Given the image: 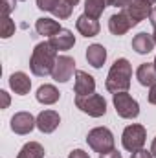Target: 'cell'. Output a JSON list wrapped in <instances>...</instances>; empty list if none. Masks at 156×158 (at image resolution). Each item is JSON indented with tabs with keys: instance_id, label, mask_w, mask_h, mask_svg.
Here are the masks:
<instances>
[{
	"instance_id": "30bf717a",
	"label": "cell",
	"mask_w": 156,
	"mask_h": 158,
	"mask_svg": "<svg viewBox=\"0 0 156 158\" xmlns=\"http://www.w3.org/2000/svg\"><path fill=\"white\" fill-rule=\"evenodd\" d=\"M125 13H127L136 24H140L143 19L151 17V13H153V6H151L149 2H145V0H132V4L125 7Z\"/></svg>"
},
{
	"instance_id": "484cf974",
	"label": "cell",
	"mask_w": 156,
	"mask_h": 158,
	"mask_svg": "<svg viewBox=\"0 0 156 158\" xmlns=\"http://www.w3.org/2000/svg\"><path fill=\"white\" fill-rule=\"evenodd\" d=\"M15 6H17V0H2V13H4V17H7L15 9Z\"/></svg>"
},
{
	"instance_id": "4316f807",
	"label": "cell",
	"mask_w": 156,
	"mask_h": 158,
	"mask_svg": "<svg viewBox=\"0 0 156 158\" xmlns=\"http://www.w3.org/2000/svg\"><path fill=\"white\" fill-rule=\"evenodd\" d=\"M130 158H154L153 156V153L151 151H147V149H138V151H134L132 155H130Z\"/></svg>"
},
{
	"instance_id": "f35d334b",
	"label": "cell",
	"mask_w": 156,
	"mask_h": 158,
	"mask_svg": "<svg viewBox=\"0 0 156 158\" xmlns=\"http://www.w3.org/2000/svg\"><path fill=\"white\" fill-rule=\"evenodd\" d=\"M20 2H24V0H20Z\"/></svg>"
},
{
	"instance_id": "44dd1931",
	"label": "cell",
	"mask_w": 156,
	"mask_h": 158,
	"mask_svg": "<svg viewBox=\"0 0 156 158\" xmlns=\"http://www.w3.org/2000/svg\"><path fill=\"white\" fill-rule=\"evenodd\" d=\"M107 6H112V0H86L84 2V13L92 19H99Z\"/></svg>"
},
{
	"instance_id": "9a60e30c",
	"label": "cell",
	"mask_w": 156,
	"mask_h": 158,
	"mask_svg": "<svg viewBox=\"0 0 156 158\" xmlns=\"http://www.w3.org/2000/svg\"><path fill=\"white\" fill-rule=\"evenodd\" d=\"M9 86H11V90H13L15 94L26 96V94L30 92V88H31V79L28 77L24 72H15V74H11V77H9Z\"/></svg>"
},
{
	"instance_id": "f1b7e54d",
	"label": "cell",
	"mask_w": 156,
	"mask_h": 158,
	"mask_svg": "<svg viewBox=\"0 0 156 158\" xmlns=\"http://www.w3.org/2000/svg\"><path fill=\"white\" fill-rule=\"evenodd\" d=\"M68 158H90L83 149H76V151H72L70 155H68Z\"/></svg>"
},
{
	"instance_id": "4dcf8cb0",
	"label": "cell",
	"mask_w": 156,
	"mask_h": 158,
	"mask_svg": "<svg viewBox=\"0 0 156 158\" xmlns=\"http://www.w3.org/2000/svg\"><path fill=\"white\" fill-rule=\"evenodd\" d=\"M149 103L156 105V83L151 86V90H149Z\"/></svg>"
},
{
	"instance_id": "3957f363",
	"label": "cell",
	"mask_w": 156,
	"mask_h": 158,
	"mask_svg": "<svg viewBox=\"0 0 156 158\" xmlns=\"http://www.w3.org/2000/svg\"><path fill=\"white\" fill-rule=\"evenodd\" d=\"M76 107L92 118H101L107 114V101L101 94L96 92L90 96H76Z\"/></svg>"
},
{
	"instance_id": "83f0119b",
	"label": "cell",
	"mask_w": 156,
	"mask_h": 158,
	"mask_svg": "<svg viewBox=\"0 0 156 158\" xmlns=\"http://www.w3.org/2000/svg\"><path fill=\"white\" fill-rule=\"evenodd\" d=\"M99 158H123V156H121V153H119V151L112 149V151H107V153L99 155Z\"/></svg>"
},
{
	"instance_id": "8d00e7d4",
	"label": "cell",
	"mask_w": 156,
	"mask_h": 158,
	"mask_svg": "<svg viewBox=\"0 0 156 158\" xmlns=\"http://www.w3.org/2000/svg\"><path fill=\"white\" fill-rule=\"evenodd\" d=\"M145 2H149V4H154L156 0H145Z\"/></svg>"
},
{
	"instance_id": "ac0fdd59",
	"label": "cell",
	"mask_w": 156,
	"mask_h": 158,
	"mask_svg": "<svg viewBox=\"0 0 156 158\" xmlns=\"http://www.w3.org/2000/svg\"><path fill=\"white\" fill-rule=\"evenodd\" d=\"M35 30H37V33L39 35H46V37H53V35H57L63 28L59 26V22L57 20H53V19H37V22H35Z\"/></svg>"
},
{
	"instance_id": "d590c367",
	"label": "cell",
	"mask_w": 156,
	"mask_h": 158,
	"mask_svg": "<svg viewBox=\"0 0 156 158\" xmlns=\"http://www.w3.org/2000/svg\"><path fill=\"white\" fill-rule=\"evenodd\" d=\"M153 39H154V44H156V30H154V33H153Z\"/></svg>"
},
{
	"instance_id": "8992f818",
	"label": "cell",
	"mask_w": 156,
	"mask_h": 158,
	"mask_svg": "<svg viewBox=\"0 0 156 158\" xmlns=\"http://www.w3.org/2000/svg\"><path fill=\"white\" fill-rule=\"evenodd\" d=\"M145 138H147L145 127L140 125V123H132V125L125 127V131H123V136H121L123 149L134 153V151H138L145 145Z\"/></svg>"
},
{
	"instance_id": "6da1fadb",
	"label": "cell",
	"mask_w": 156,
	"mask_h": 158,
	"mask_svg": "<svg viewBox=\"0 0 156 158\" xmlns=\"http://www.w3.org/2000/svg\"><path fill=\"white\" fill-rule=\"evenodd\" d=\"M57 61V50L50 44V42H39L33 48L31 59H30V68L31 74L37 77H46L53 72Z\"/></svg>"
},
{
	"instance_id": "d4e9b609",
	"label": "cell",
	"mask_w": 156,
	"mask_h": 158,
	"mask_svg": "<svg viewBox=\"0 0 156 158\" xmlns=\"http://www.w3.org/2000/svg\"><path fill=\"white\" fill-rule=\"evenodd\" d=\"M59 0H37V7L42 11H53Z\"/></svg>"
},
{
	"instance_id": "5b68a950",
	"label": "cell",
	"mask_w": 156,
	"mask_h": 158,
	"mask_svg": "<svg viewBox=\"0 0 156 158\" xmlns=\"http://www.w3.org/2000/svg\"><path fill=\"white\" fill-rule=\"evenodd\" d=\"M112 103H114V109H116L117 116H121L125 119H134V118H138V114H140L138 101L130 94H127V92L112 94Z\"/></svg>"
},
{
	"instance_id": "7a4b0ae2",
	"label": "cell",
	"mask_w": 156,
	"mask_h": 158,
	"mask_svg": "<svg viewBox=\"0 0 156 158\" xmlns=\"http://www.w3.org/2000/svg\"><path fill=\"white\" fill-rule=\"evenodd\" d=\"M130 79H132V66L127 59H116L114 64L109 70V76L105 81V86L109 92L116 94V92H127L130 86Z\"/></svg>"
},
{
	"instance_id": "836d02e7",
	"label": "cell",
	"mask_w": 156,
	"mask_h": 158,
	"mask_svg": "<svg viewBox=\"0 0 156 158\" xmlns=\"http://www.w3.org/2000/svg\"><path fill=\"white\" fill-rule=\"evenodd\" d=\"M151 153H153V156L156 158V138L153 140V147H151Z\"/></svg>"
},
{
	"instance_id": "e0dca14e",
	"label": "cell",
	"mask_w": 156,
	"mask_h": 158,
	"mask_svg": "<svg viewBox=\"0 0 156 158\" xmlns=\"http://www.w3.org/2000/svg\"><path fill=\"white\" fill-rule=\"evenodd\" d=\"M136 77L140 81V85H143V86H153L156 83L154 63H143V64H140L138 70H136Z\"/></svg>"
},
{
	"instance_id": "7c38bea8",
	"label": "cell",
	"mask_w": 156,
	"mask_h": 158,
	"mask_svg": "<svg viewBox=\"0 0 156 158\" xmlns=\"http://www.w3.org/2000/svg\"><path fill=\"white\" fill-rule=\"evenodd\" d=\"M74 90H76L77 96H90L96 90V81L90 74H86L83 70H77L76 72V86H74Z\"/></svg>"
},
{
	"instance_id": "603a6c76",
	"label": "cell",
	"mask_w": 156,
	"mask_h": 158,
	"mask_svg": "<svg viewBox=\"0 0 156 158\" xmlns=\"http://www.w3.org/2000/svg\"><path fill=\"white\" fill-rule=\"evenodd\" d=\"M72 11H74V6L72 4H68L66 0H59L57 2V6H55V9L51 11L57 19H68L70 15H72Z\"/></svg>"
},
{
	"instance_id": "8fae6325",
	"label": "cell",
	"mask_w": 156,
	"mask_h": 158,
	"mask_svg": "<svg viewBox=\"0 0 156 158\" xmlns=\"http://www.w3.org/2000/svg\"><path fill=\"white\" fill-rule=\"evenodd\" d=\"M61 123V118L55 110H42L39 116H37V129L44 134H50L53 132Z\"/></svg>"
},
{
	"instance_id": "ffe728a7",
	"label": "cell",
	"mask_w": 156,
	"mask_h": 158,
	"mask_svg": "<svg viewBox=\"0 0 156 158\" xmlns=\"http://www.w3.org/2000/svg\"><path fill=\"white\" fill-rule=\"evenodd\" d=\"M59 90L53 86V85H42L37 90V101L42 105H53L59 101Z\"/></svg>"
},
{
	"instance_id": "ba28073f",
	"label": "cell",
	"mask_w": 156,
	"mask_h": 158,
	"mask_svg": "<svg viewBox=\"0 0 156 158\" xmlns=\"http://www.w3.org/2000/svg\"><path fill=\"white\" fill-rule=\"evenodd\" d=\"M134 26H136V22L125 13V9L119 11V13H116V15H112V17L109 19V30H110V33L116 35V37L125 35V33H127L130 28H134Z\"/></svg>"
},
{
	"instance_id": "9c48e42d",
	"label": "cell",
	"mask_w": 156,
	"mask_h": 158,
	"mask_svg": "<svg viewBox=\"0 0 156 158\" xmlns=\"http://www.w3.org/2000/svg\"><path fill=\"white\" fill-rule=\"evenodd\" d=\"M33 127H37V119L30 112H17L11 118V129L17 134H30L33 131Z\"/></svg>"
},
{
	"instance_id": "cb8c5ba5",
	"label": "cell",
	"mask_w": 156,
	"mask_h": 158,
	"mask_svg": "<svg viewBox=\"0 0 156 158\" xmlns=\"http://www.w3.org/2000/svg\"><path fill=\"white\" fill-rule=\"evenodd\" d=\"M13 33H15V22L9 17H4L2 24H0V37L2 39H9Z\"/></svg>"
},
{
	"instance_id": "277c9868",
	"label": "cell",
	"mask_w": 156,
	"mask_h": 158,
	"mask_svg": "<svg viewBox=\"0 0 156 158\" xmlns=\"http://www.w3.org/2000/svg\"><path fill=\"white\" fill-rule=\"evenodd\" d=\"M86 142H88L90 149H94L99 155L114 149V134L107 127H96V129H92L88 132V136H86Z\"/></svg>"
},
{
	"instance_id": "2e32d148",
	"label": "cell",
	"mask_w": 156,
	"mask_h": 158,
	"mask_svg": "<svg viewBox=\"0 0 156 158\" xmlns=\"http://www.w3.org/2000/svg\"><path fill=\"white\" fill-rule=\"evenodd\" d=\"M86 61L94 68H101L107 61V50L101 44H92L86 48Z\"/></svg>"
},
{
	"instance_id": "4fadbf2b",
	"label": "cell",
	"mask_w": 156,
	"mask_h": 158,
	"mask_svg": "<svg viewBox=\"0 0 156 158\" xmlns=\"http://www.w3.org/2000/svg\"><path fill=\"white\" fill-rule=\"evenodd\" d=\"M76 26H77V31L83 35V37H96L97 33H99V22H97V19H92V17H88L86 13H83L81 17L77 19V22H76Z\"/></svg>"
},
{
	"instance_id": "74e56055",
	"label": "cell",
	"mask_w": 156,
	"mask_h": 158,
	"mask_svg": "<svg viewBox=\"0 0 156 158\" xmlns=\"http://www.w3.org/2000/svg\"><path fill=\"white\" fill-rule=\"evenodd\" d=\"M154 66H156V57H154Z\"/></svg>"
},
{
	"instance_id": "e575fe53",
	"label": "cell",
	"mask_w": 156,
	"mask_h": 158,
	"mask_svg": "<svg viewBox=\"0 0 156 158\" xmlns=\"http://www.w3.org/2000/svg\"><path fill=\"white\" fill-rule=\"evenodd\" d=\"M66 2H68V4H72V6L76 7V6H77V2H79V0H66Z\"/></svg>"
},
{
	"instance_id": "f546056e",
	"label": "cell",
	"mask_w": 156,
	"mask_h": 158,
	"mask_svg": "<svg viewBox=\"0 0 156 158\" xmlns=\"http://www.w3.org/2000/svg\"><path fill=\"white\" fill-rule=\"evenodd\" d=\"M132 4V0H112V6H116V7H127V6H130Z\"/></svg>"
},
{
	"instance_id": "7402d4cb",
	"label": "cell",
	"mask_w": 156,
	"mask_h": 158,
	"mask_svg": "<svg viewBox=\"0 0 156 158\" xmlns=\"http://www.w3.org/2000/svg\"><path fill=\"white\" fill-rule=\"evenodd\" d=\"M42 156H44V147L39 142H30L20 149L17 158H42Z\"/></svg>"
},
{
	"instance_id": "d6a6232c",
	"label": "cell",
	"mask_w": 156,
	"mask_h": 158,
	"mask_svg": "<svg viewBox=\"0 0 156 158\" xmlns=\"http://www.w3.org/2000/svg\"><path fill=\"white\" fill-rule=\"evenodd\" d=\"M149 19H151V24L154 26V30H156V7H153V13H151Z\"/></svg>"
},
{
	"instance_id": "1f68e13d",
	"label": "cell",
	"mask_w": 156,
	"mask_h": 158,
	"mask_svg": "<svg viewBox=\"0 0 156 158\" xmlns=\"http://www.w3.org/2000/svg\"><path fill=\"white\" fill-rule=\"evenodd\" d=\"M0 96L4 98V109H6V107L9 105V98H7V92H4V90H2V92H0Z\"/></svg>"
},
{
	"instance_id": "5bb4252c",
	"label": "cell",
	"mask_w": 156,
	"mask_h": 158,
	"mask_svg": "<svg viewBox=\"0 0 156 158\" xmlns=\"http://www.w3.org/2000/svg\"><path fill=\"white\" fill-rule=\"evenodd\" d=\"M55 50H61V52H66V50H70V48H74V44H76V37H74V33L70 31V30H61L57 35H53V37H50L48 40Z\"/></svg>"
},
{
	"instance_id": "d6986e66",
	"label": "cell",
	"mask_w": 156,
	"mask_h": 158,
	"mask_svg": "<svg viewBox=\"0 0 156 158\" xmlns=\"http://www.w3.org/2000/svg\"><path fill=\"white\" fill-rule=\"evenodd\" d=\"M132 48H134L138 53H142V55L151 53L153 48H154V39H153V35H149V33H145V31L138 33V35L132 39Z\"/></svg>"
},
{
	"instance_id": "52a82bcc",
	"label": "cell",
	"mask_w": 156,
	"mask_h": 158,
	"mask_svg": "<svg viewBox=\"0 0 156 158\" xmlns=\"http://www.w3.org/2000/svg\"><path fill=\"white\" fill-rule=\"evenodd\" d=\"M74 72H76V61L70 55H59L57 61H55L51 77H53V81H57V83H66V81H70V77L74 76Z\"/></svg>"
}]
</instances>
